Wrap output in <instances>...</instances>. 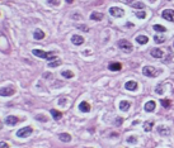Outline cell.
Masks as SVG:
<instances>
[{"label": "cell", "instance_id": "1", "mask_svg": "<svg viewBox=\"0 0 174 148\" xmlns=\"http://www.w3.org/2000/svg\"><path fill=\"white\" fill-rule=\"evenodd\" d=\"M32 53H33L34 56H37V57L45 58V60H47V61H54L55 57H56L55 52H45V51H42V49H33Z\"/></svg>", "mask_w": 174, "mask_h": 148}, {"label": "cell", "instance_id": "2", "mask_svg": "<svg viewBox=\"0 0 174 148\" xmlns=\"http://www.w3.org/2000/svg\"><path fill=\"white\" fill-rule=\"evenodd\" d=\"M142 73L147 77H156V76L160 73V70H156L151 66H145L142 69Z\"/></svg>", "mask_w": 174, "mask_h": 148}, {"label": "cell", "instance_id": "3", "mask_svg": "<svg viewBox=\"0 0 174 148\" xmlns=\"http://www.w3.org/2000/svg\"><path fill=\"white\" fill-rule=\"evenodd\" d=\"M33 133V129L32 127H24V128H20L18 132H17V137L19 138H27Z\"/></svg>", "mask_w": 174, "mask_h": 148}, {"label": "cell", "instance_id": "4", "mask_svg": "<svg viewBox=\"0 0 174 148\" xmlns=\"http://www.w3.org/2000/svg\"><path fill=\"white\" fill-rule=\"evenodd\" d=\"M110 14L114 18H121L125 15V10L122 8H117V7H112L110 8Z\"/></svg>", "mask_w": 174, "mask_h": 148}, {"label": "cell", "instance_id": "5", "mask_svg": "<svg viewBox=\"0 0 174 148\" xmlns=\"http://www.w3.org/2000/svg\"><path fill=\"white\" fill-rule=\"evenodd\" d=\"M118 47L125 52H131L132 51V44L126 39H121L118 42Z\"/></svg>", "mask_w": 174, "mask_h": 148}, {"label": "cell", "instance_id": "6", "mask_svg": "<svg viewBox=\"0 0 174 148\" xmlns=\"http://www.w3.org/2000/svg\"><path fill=\"white\" fill-rule=\"evenodd\" d=\"M161 17L164 19L169 20V22H174V10H172V9H165L163 13H161Z\"/></svg>", "mask_w": 174, "mask_h": 148}, {"label": "cell", "instance_id": "7", "mask_svg": "<svg viewBox=\"0 0 174 148\" xmlns=\"http://www.w3.org/2000/svg\"><path fill=\"white\" fill-rule=\"evenodd\" d=\"M15 90L14 87H1L0 89V96H11L14 95Z\"/></svg>", "mask_w": 174, "mask_h": 148}, {"label": "cell", "instance_id": "8", "mask_svg": "<svg viewBox=\"0 0 174 148\" xmlns=\"http://www.w3.org/2000/svg\"><path fill=\"white\" fill-rule=\"evenodd\" d=\"M17 123H19V119L17 117H13V115H9V117L5 118V124H8V125H15Z\"/></svg>", "mask_w": 174, "mask_h": 148}, {"label": "cell", "instance_id": "9", "mask_svg": "<svg viewBox=\"0 0 174 148\" xmlns=\"http://www.w3.org/2000/svg\"><path fill=\"white\" fill-rule=\"evenodd\" d=\"M156 108V104L154 100H150V101H147L145 106H144V109H145V111H149V113H151V111H154Z\"/></svg>", "mask_w": 174, "mask_h": 148}, {"label": "cell", "instance_id": "10", "mask_svg": "<svg viewBox=\"0 0 174 148\" xmlns=\"http://www.w3.org/2000/svg\"><path fill=\"white\" fill-rule=\"evenodd\" d=\"M125 87H126V90H128V91H136L137 82L136 81H127L125 84Z\"/></svg>", "mask_w": 174, "mask_h": 148}, {"label": "cell", "instance_id": "11", "mask_svg": "<svg viewBox=\"0 0 174 148\" xmlns=\"http://www.w3.org/2000/svg\"><path fill=\"white\" fill-rule=\"evenodd\" d=\"M71 42L75 44V46H80V44L84 43V38L81 37V35H73L71 37Z\"/></svg>", "mask_w": 174, "mask_h": 148}, {"label": "cell", "instance_id": "12", "mask_svg": "<svg viewBox=\"0 0 174 148\" xmlns=\"http://www.w3.org/2000/svg\"><path fill=\"white\" fill-rule=\"evenodd\" d=\"M150 53H151V56L155 57V58H161L164 56V52L159 48H153L151 51H150Z\"/></svg>", "mask_w": 174, "mask_h": 148}, {"label": "cell", "instance_id": "13", "mask_svg": "<svg viewBox=\"0 0 174 148\" xmlns=\"http://www.w3.org/2000/svg\"><path fill=\"white\" fill-rule=\"evenodd\" d=\"M79 110L83 111V113H88V111H90V105L87 101H81L79 104Z\"/></svg>", "mask_w": 174, "mask_h": 148}, {"label": "cell", "instance_id": "14", "mask_svg": "<svg viewBox=\"0 0 174 148\" xmlns=\"http://www.w3.org/2000/svg\"><path fill=\"white\" fill-rule=\"evenodd\" d=\"M156 131L159 132V134H160V135H168L170 133V129L169 128H165L164 125H159L158 128H156Z\"/></svg>", "mask_w": 174, "mask_h": 148}, {"label": "cell", "instance_id": "15", "mask_svg": "<svg viewBox=\"0 0 174 148\" xmlns=\"http://www.w3.org/2000/svg\"><path fill=\"white\" fill-rule=\"evenodd\" d=\"M130 106H131V104H130V101H127V100H122L120 103V109L122 111H127L130 109Z\"/></svg>", "mask_w": 174, "mask_h": 148}, {"label": "cell", "instance_id": "16", "mask_svg": "<svg viewBox=\"0 0 174 148\" xmlns=\"http://www.w3.org/2000/svg\"><path fill=\"white\" fill-rule=\"evenodd\" d=\"M108 69H110L111 71H120L121 69H122V65L118 63V62H112V63H110Z\"/></svg>", "mask_w": 174, "mask_h": 148}, {"label": "cell", "instance_id": "17", "mask_svg": "<svg viewBox=\"0 0 174 148\" xmlns=\"http://www.w3.org/2000/svg\"><path fill=\"white\" fill-rule=\"evenodd\" d=\"M50 113H51L52 118H54L55 120H60L61 118H62V114H61L58 110H56V109H51V111H50Z\"/></svg>", "mask_w": 174, "mask_h": 148}, {"label": "cell", "instance_id": "18", "mask_svg": "<svg viewBox=\"0 0 174 148\" xmlns=\"http://www.w3.org/2000/svg\"><path fill=\"white\" fill-rule=\"evenodd\" d=\"M58 138H60V141H62V142H70L71 141V135H70L69 133H60V134H58Z\"/></svg>", "mask_w": 174, "mask_h": 148}, {"label": "cell", "instance_id": "19", "mask_svg": "<svg viewBox=\"0 0 174 148\" xmlns=\"http://www.w3.org/2000/svg\"><path fill=\"white\" fill-rule=\"evenodd\" d=\"M33 37H34V39H43L45 38V33L41 29H36L33 33Z\"/></svg>", "mask_w": 174, "mask_h": 148}, {"label": "cell", "instance_id": "20", "mask_svg": "<svg viewBox=\"0 0 174 148\" xmlns=\"http://www.w3.org/2000/svg\"><path fill=\"white\" fill-rule=\"evenodd\" d=\"M90 19H92V20H95V22H98V20H102V19H103V14L94 11V13L90 14Z\"/></svg>", "mask_w": 174, "mask_h": 148}, {"label": "cell", "instance_id": "21", "mask_svg": "<svg viewBox=\"0 0 174 148\" xmlns=\"http://www.w3.org/2000/svg\"><path fill=\"white\" fill-rule=\"evenodd\" d=\"M153 127H154V122H153V120H147V122L144 123V129H145V132H151Z\"/></svg>", "mask_w": 174, "mask_h": 148}, {"label": "cell", "instance_id": "22", "mask_svg": "<svg viewBox=\"0 0 174 148\" xmlns=\"http://www.w3.org/2000/svg\"><path fill=\"white\" fill-rule=\"evenodd\" d=\"M147 41H149V38H147L146 35H137L136 37V42L140 44H146Z\"/></svg>", "mask_w": 174, "mask_h": 148}, {"label": "cell", "instance_id": "23", "mask_svg": "<svg viewBox=\"0 0 174 148\" xmlns=\"http://www.w3.org/2000/svg\"><path fill=\"white\" fill-rule=\"evenodd\" d=\"M61 75H62L65 79H71V77H74V72H73V71H69V70L62 71V72H61Z\"/></svg>", "mask_w": 174, "mask_h": 148}, {"label": "cell", "instance_id": "24", "mask_svg": "<svg viewBox=\"0 0 174 148\" xmlns=\"http://www.w3.org/2000/svg\"><path fill=\"white\" fill-rule=\"evenodd\" d=\"M153 28H154V31L160 32V33H164V32L167 31V28H165V27H163V25H160V24H155L154 27H153Z\"/></svg>", "mask_w": 174, "mask_h": 148}, {"label": "cell", "instance_id": "25", "mask_svg": "<svg viewBox=\"0 0 174 148\" xmlns=\"http://www.w3.org/2000/svg\"><path fill=\"white\" fill-rule=\"evenodd\" d=\"M132 7H134L135 9H144L145 8V4L144 3H140V1H136V3H132Z\"/></svg>", "mask_w": 174, "mask_h": 148}, {"label": "cell", "instance_id": "26", "mask_svg": "<svg viewBox=\"0 0 174 148\" xmlns=\"http://www.w3.org/2000/svg\"><path fill=\"white\" fill-rule=\"evenodd\" d=\"M61 65V61L60 60H54V62H50L48 63V67H57V66H60Z\"/></svg>", "mask_w": 174, "mask_h": 148}, {"label": "cell", "instance_id": "27", "mask_svg": "<svg viewBox=\"0 0 174 148\" xmlns=\"http://www.w3.org/2000/svg\"><path fill=\"white\" fill-rule=\"evenodd\" d=\"M36 120H40V122H42V123H46L47 122V117H45V115H42V114H38V115H36Z\"/></svg>", "mask_w": 174, "mask_h": 148}, {"label": "cell", "instance_id": "28", "mask_svg": "<svg viewBox=\"0 0 174 148\" xmlns=\"http://www.w3.org/2000/svg\"><path fill=\"white\" fill-rule=\"evenodd\" d=\"M160 103H161V105H163V108H169L170 106V100H168V99L160 100Z\"/></svg>", "mask_w": 174, "mask_h": 148}, {"label": "cell", "instance_id": "29", "mask_svg": "<svg viewBox=\"0 0 174 148\" xmlns=\"http://www.w3.org/2000/svg\"><path fill=\"white\" fill-rule=\"evenodd\" d=\"M136 17L140 18V19H144L146 17V11L145 10H140V11H136Z\"/></svg>", "mask_w": 174, "mask_h": 148}, {"label": "cell", "instance_id": "30", "mask_svg": "<svg viewBox=\"0 0 174 148\" xmlns=\"http://www.w3.org/2000/svg\"><path fill=\"white\" fill-rule=\"evenodd\" d=\"M154 41H155L156 43H163L164 41H165V38L161 37V35H155V37H154Z\"/></svg>", "mask_w": 174, "mask_h": 148}, {"label": "cell", "instance_id": "31", "mask_svg": "<svg viewBox=\"0 0 174 148\" xmlns=\"http://www.w3.org/2000/svg\"><path fill=\"white\" fill-rule=\"evenodd\" d=\"M76 28H78V29H81L83 32H89V28H88L87 25H80V24H79V25H76Z\"/></svg>", "mask_w": 174, "mask_h": 148}, {"label": "cell", "instance_id": "32", "mask_svg": "<svg viewBox=\"0 0 174 148\" xmlns=\"http://www.w3.org/2000/svg\"><path fill=\"white\" fill-rule=\"evenodd\" d=\"M47 3L51 5H60V0H47Z\"/></svg>", "mask_w": 174, "mask_h": 148}, {"label": "cell", "instance_id": "33", "mask_svg": "<svg viewBox=\"0 0 174 148\" xmlns=\"http://www.w3.org/2000/svg\"><path fill=\"white\" fill-rule=\"evenodd\" d=\"M127 142H128V143H136L137 139H136V137L131 135V137H128V138H127Z\"/></svg>", "mask_w": 174, "mask_h": 148}, {"label": "cell", "instance_id": "34", "mask_svg": "<svg viewBox=\"0 0 174 148\" xmlns=\"http://www.w3.org/2000/svg\"><path fill=\"white\" fill-rule=\"evenodd\" d=\"M155 90H156V93H158L159 95H161V94L164 93V91H163V87H161V85H159V86H156Z\"/></svg>", "mask_w": 174, "mask_h": 148}, {"label": "cell", "instance_id": "35", "mask_svg": "<svg viewBox=\"0 0 174 148\" xmlns=\"http://www.w3.org/2000/svg\"><path fill=\"white\" fill-rule=\"evenodd\" d=\"M122 122H123L122 118H117V119L114 120V124H116V125H121V124H122Z\"/></svg>", "mask_w": 174, "mask_h": 148}, {"label": "cell", "instance_id": "36", "mask_svg": "<svg viewBox=\"0 0 174 148\" xmlns=\"http://www.w3.org/2000/svg\"><path fill=\"white\" fill-rule=\"evenodd\" d=\"M0 148H9V144L7 142H0Z\"/></svg>", "mask_w": 174, "mask_h": 148}, {"label": "cell", "instance_id": "37", "mask_svg": "<svg viewBox=\"0 0 174 148\" xmlns=\"http://www.w3.org/2000/svg\"><path fill=\"white\" fill-rule=\"evenodd\" d=\"M123 3H126V4H132V3L135 1V0H122Z\"/></svg>", "mask_w": 174, "mask_h": 148}, {"label": "cell", "instance_id": "38", "mask_svg": "<svg viewBox=\"0 0 174 148\" xmlns=\"http://www.w3.org/2000/svg\"><path fill=\"white\" fill-rule=\"evenodd\" d=\"M138 123H140V120H135V122L132 123V124H134V125H136V124H138Z\"/></svg>", "mask_w": 174, "mask_h": 148}, {"label": "cell", "instance_id": "39", "mask_svg": "<svg viewBox=\"0 0 174 148\" xmlns=\"http://www.w3.org/2000/svg\"><path fill=\"white\" fill-rule=\"evenodd\" d=\"M73 1H74V0H66V3H67V4H71Z\"/></svg>", "mask_w": 174, "mask_h": 148}, {"label": "cell", "instance_id": "40", "mask_svg": "<svg viewBox=\"0 0 174 148\" xmlns=\"http://www.w3.org/2000/svg\"><path fill=\"white\" fill-rule=\"evenodd\" d=\"M149 1H150V3H154V1H155V0H149Z\"/></svg>", "mask_w": 174, "mask_h": 148}, {"label": "cell", "instance_id": "41", "mask_svg": "<svg viewBox=\"0 0 174 148\" xmlns=\"http://www.w3.org/2000/svg\"><path fill=\"white\" fill-rule=\"evenodd\" d=\"M0 128H1V125H0Z\"/></svg>", "mask_w": 174, "mask_h": 148}, {"label": "cell", "instance_id": "42", "mask_svg": "<svg viewBox=\"0 0 174 148\" xmlns=\"http://www.w3.org/2000/svg\"><path fill=\"white\" fill-rule=\"evenodd\" d=\"M173 46H174V44H173Z\"/></svg>", "mask_w": 174, "mask_h": 148}]
</instances>
